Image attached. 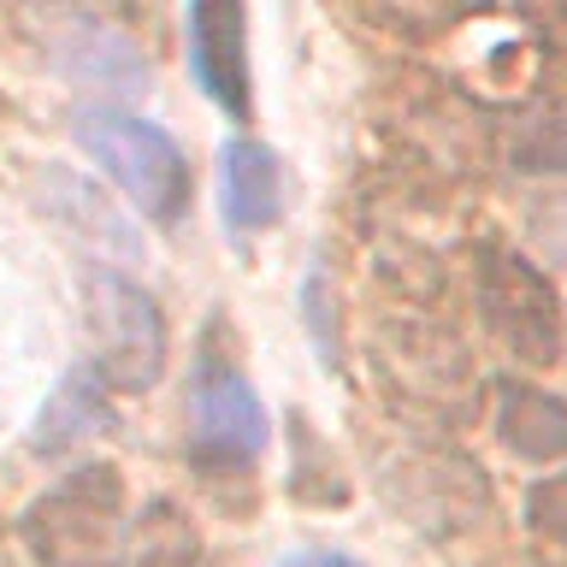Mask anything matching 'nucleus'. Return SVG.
Wrapping results in <instances>:
<instances>
[{
	"label": "nucleus",
	"instance_id": "nucleus-12",
	"mask_svg": "<svg viewBox=\"0 0 567 567\" xmlns=\"http://www.w3.org/2000/svg\"><path fill=\"white\" fill-rule=\"evenodd\" d=\"M296 567H361L354 556H331V549H319V556H301Z\"/></svg>",
	"mask_w": 567,
	"mask_h": 567
},
{
	"label": "nucleus",
	"instance_id": "nucleus-11",
	"mask_svg": "<svg viewBox=\"0 0 567 567\" xmlns=\"http://www.w3.org/2000/svg\"><path fill=\"white\" fill-rule=\"evenodd\" d=\"M526 520H532V532H538V538L567 544V473L544 478V485H532V496H526Z\"/></svg>",
	"mask_w": 567,
	"mask_h": 567
},
{
	"label": "nucleus",
	"instance_id": "nucleus-1",
	"mask_svg": "<svg viewBox=\"0 0 567 567\" xmlns=\"http://www.w3.org/2000/svg\"><path fill=\"white\" fill-rule=\"evenodd\" d=\"M124 485L113 467H78L24 508V544L42 567H124Z\"/></svg>",
	"mask_w": 567,
	"mask_h": 567
},
{
	"label": "nucleus",
	"instance_id": "nucleus-4",
	"mask_svg": "<svg viewBox=\"0 0 567 567\" xmlns=\"http://www.w3.org/2000/svg\"><path fill=\"white\" fill-rule=\"evenodd\" d=\"M478 301H485V326L503 337L520 361L549 367L561 354V301H556V284H549L532 260L508 255V248H491Z\"/></svg>",
	"mask_w": 567,
	"mask_h": 567
},
{
	"label": "nucleus",
	"instance_id": "nucleus-5",
	"mask_svg": "<svg viewBox=\"0 0 567 567\" xmlns=\"http://www.w3.org/2000/svg\"><path fill=\"white\" fill-rule=\"evenodd\" d=\"M266 450V408L237 372V361H225L207 343L202 372H195V437L189 455L202 467H248Z\"/></svg>",
	"mask_w": 567,
	"mask_h": 567
},
{
	"label": "nucleus",
	"instance_id": "nucleus-9",
	"mask_svg": "<svg viewBox=\"0 0 567 567\" xmlns=\"http://www.w3.org/2000/svg\"><path fill=\"white\" fill-rule=\"evenodd\" d=\"M106 420H113V414H106L101 372L78 367L60 390H53V402L42 408V432H35V450H42V455H60V450H71V443H83L89 432H101Z\"/></svg>",
	"mask_w": 567,
	"mask_h": 567
},
{
	"label": "nucleus",
	"instance_id": "nucleus-7",
	"mask_svg": "<svg viewBox=\"0 0 567 567\" xmlns=\"http://www.w3.org/2000/svg\"><path fill=\"white\" fill-rule=\"evenodd\" d=\"M219 189H225V225L230 230H266L284 207L278 154L255 136H230L219 154Z\"/></svg>",
	"mask_w": 567,
	"mask_h": 567
},
{
	"label": "nucleus",
	"instance_id": "nucleus-2",
	"mask_svg": "<svg viewBox=\"0 0 567 567\" xmlns=\"http://www.w3.org/2000/svg\"><path fill=\"white\" fill-rule=\"evenodd\" d=\"M71 131H78L83 154L95 159L148 219L172 225L177 213L189 207V159L159 124L136 118V113H118V106H83V113L71 118Z\"/></svg>",
	"mask_w": 567,
	"mask_h": 567
},
{
	"label": "nucleus",
	"instance_id": "nucleus-8",
	"mask_svg": "<svg viewBox=\"0 0 567 567\" xmlns=\"http://www.w3.org/2000/svg\"><path fill=\"white\" fill-rule=\"evenodd\" d=\"M496 432H503V443L520 461H561L567 455V402L508 379L503 396H496Z\"/></svg>",
	"mask_w": 567,
	"mask_h": 567
},
{
	"label": "nucleus",
	"instance_id": "nucleus-10",
	"mask_svg": "<svg viewBox=\"0 0 567 567\" xmlns=\"http://www.w3.org/2000/svg\"><path fill=\"white\" fill-rule=\"evenodd\" d=\"M142 567H202L195 526L172 503H154L148 520H142Z\"/></svg>",
	"mask_w": 567,
	"mask_h": 567
},
{
	"label": "nucleus",
	"instance_id": "nucleus-6",
	"mask_svg": "<svg viewBox=\"0 0 567 567\" xmlns=\"http://www.w3.org/2000/svg\"><path fill=\"white\" fill-rule=\"evenodd\" d=\"M189 65L225 113H248V65H243V7L202 0L189 7Z\"/></svg>",
	"mask_w": 567,
	"mask_h": 567
},
{
	"label": "nucleus",
	"instance_id": "nucleus-3",
	"mask_svg": "<svg viewBox=\"0 0 567 567\" xmlns=\"http://www.w3.org/2000/svg\"><path fill=\"white\" fill-rule=\"evenodd\" d=\"M89 326L101 343V379L124 390H148L166 372V319L154 296L118 272H95L89 284Z\"/></svg>",
	"mask_w": 567,
	"mask_h": 567
}]
</instances>
